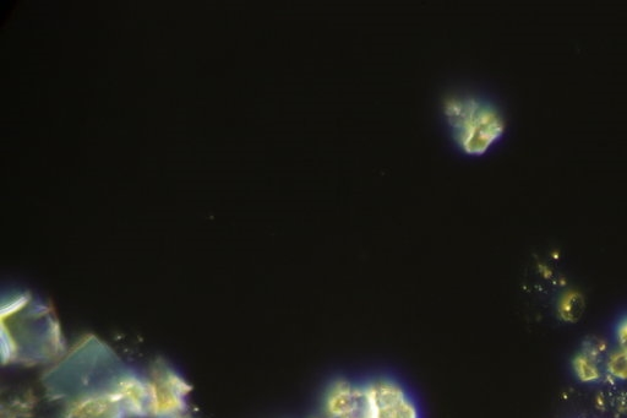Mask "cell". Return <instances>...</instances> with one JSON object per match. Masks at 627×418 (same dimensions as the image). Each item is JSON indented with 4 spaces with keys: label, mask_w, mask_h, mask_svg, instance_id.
<instances>
[{
    "label": "cell",
    "mask_w": 627,
    "mask_h": 418,
    "mask_svg": "<svg viewBox=\"0 0 627 418\" xmlns=\"http://www.w3.org/2000/svg\"><path fill=\"white\" fill-rule=\"evenodd\" d=\"M370 414L369 418H418L405 390L389 380H376L367 385Z\"/></svg>",
    "instance_id": "277c9868"
},
{
    "label": "cell",
    "mask_w": 627,
    "mask_h": 418,
    "mask_svg": "<svg viewBox=\"0 0 627 418\" xmlns=\"http://www.w3.org/2000/svg\"><path fill=\"white\" fill-rule=\"evenodd\" d=\"M612 352L601 339L592 338L583 345L576 356L575 369L583 382H610L609 357Z\"/></svg>",
    "instance_id": "52a82bcc"
},
{
    "label": "cell",
    "mask_w": 627,
    "mask_h": 418,
    "mask_svg": "<svg viewBox=\"0 0 627 418\" xmlns=\"http://www.w3.org/2000/svg\"><path fill=\"white\" fill-rule=\"evenodd\" d=\"M440 117L456 152L467 159H482L504 143L509 133L505 108L483 92L459 89L440 102Z\"/></svg>",
    "instance_id": "6da1fadb"
},
{
    "label": "cell",
    "mask_w": 627,
    "mask_h": 418,
    "mask_svg": "<svg viewBox=\"0 0 627 418\" xmlns=\"http://www.w3.org/2000/svg\"><path fill=\"white\" fill-rule=\"evenodd\" d=\"M128 418H149L152 415V388L149 377L133 371L118 373L108 385Z\"/></svg>",
    "instance_id": "3957f363"
},
{
    "label": "cell",
    "mask_w": 627,
    "mask_h": 418,
    "mask_svg": "<svg viewBox=\"0 0 627 418\" xmlns=\"http://www.w3.org/2000/svg\"><path fill=\"white\" fill-rule=\"evenodd\" d=\"M618 349L627 357V319L618 329Z\"/></svg>",
    "instance_id": "9c48e42d"
},
{
    "label": "cell",
    "mask_w": 627,
    "mask_h": 418,
    "mask_svg": "<svg viewBox=\"0 0 627 418\" xmlns=\"http://www.w3.org/2000/svg\"><path fill=\"white\" fill-rule=\"evenodd\" d=\"M370 400L367 387L337 382L326 399V418H369Z\"/></svg>",
    "instance_id": "5b68a950"
},
{
    "label": "cell",
    "mask_w": 627,
    "mask_h": 418,
    "mask_svg": "<svg viewBox=\"0 0 627 418\" xmlns=\"http://www.w3.org/2000/svg\"><path fill=\"white\" fill-rule=\"evenodd\" d=\"M67 418H128L109 388L92 390L69 404Z\"/></svg>",
    "instance_id": "8992f818"
},
{
    "label": "cell",
    "mask_w": 627,
    "mask_h": 418,
    "mask_svg": "<svg viewBox=\"0 0 627 418\" xmlns=\"http://www.w3.org/2000/svg\"><path fill=\"white\" fill-rule=\"evenodd\" d=\"M152 388V415L154 418H178L187 415L192 387L182 374L158 361L149 376Z\"/></svg>",
    "instance_id": "7a4b0ae2"
},
{
    "label": "cell",
    "mask_w": 627,
    "mask_h": 418,
    "mask_svg": "<svg viewBox=\"0 0 627 418\" xmlns=\"http://www.w3.org/2000/svg\"><path fill=\"white\" fill-rule=\"evenodd\" d=\"M585 311V301L579 293H570L560 304V314L567 322H576Z\"/></svg>",
    "instance_id": "ba28073f"
}]
</instances>
